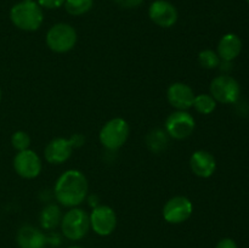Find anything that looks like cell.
I'll return each mask as SVG.
<instances>
[{"instance_id":"cell-29","label":"cell","mask_w":249,"mask_h":248,"mask_svg":"<svg viewBox=\"0 0 249 248\" xmlns=\"http://www.w3.org/2000/svg\"><path fill=\"white\" fill-rule=\"evenodd\" d=\"M247 2H248V4H249V0H247Z\"/></svg>"},{"instance_id":"cell-2","label":"cell","mask_w":249,"mask_h":248,"mask_svg":"<svg viewBox=\"0 0 249 248\" xmlns=\"http://www.w3.org/2000/svg\"><path fill=\"white\" fill-rule=\"evenodd\" d=\"M10 19L21 31L34 32L43 24L44 12L36 1H21L11 7Z\"/></svg>"},{"instance_id":"cell-10","label":"cell","mask_w":249,"mask_h":248,"mask_svg":"<svg viewBox=\"0 0 249 248\" xmlns=\"http://www.w3.org/2000/svg\"><path fill=\"white\" fill-rule=\"evenodd\" d=\"M41 159L33 150L17 152L14 158V169L23 179H36L41 172Z\"/></svg>"},{"instance_id":"cell-20","label":"cell","mask_w":249,"mask_h":248,"mask_svg":"<svg viewBox=\"0 0 249 248\" xmlns=\"http://www.w3.org/2000/svg\"><path fill=\"white\" fill-rule=\"evenodd\" d=\"M94 0H66V11L72 16H82L92 9Z\"/></svg>"},{"instance_id":"cell-27","label":"cell","mask_w":249,"mask_h":248,"mask_svg":"<svg viewBox=\"0 0 249 248\" xmlns=\"http://www.w3.org/2000/svg\"><path fill=\"white\" fill-rule=\"evenodd\" d=\"M22 1H34V0H22Z\"/></svg>"},{"instance_id":"cell-4","label":"cell","mask_w":249,"mask_h":248,"mask_svg":"<svg viewBox=\"0 0 249 248\" xmlns=\"http://www.w3.org/2000/svg\"><path fill=\"white\" fill-rule=\"evenodd\" d=\"M130 134V128L125 119L121 117L109 119L100 130L99 139L105 148L111 151L119 150L126 142Z\"/></svg>"},{"instance_id":"cell-15","label":"cell","mask_w":249,"mask_h":248,"mask_svg":"<svg viewBox=\"0 0 249 248\" xmlns=\"http://www.w3.org/2000/svg\"><path fill=\"white\" fill-rule=\"evenodd\" d=\"M16 242L19 248H45L48 237L33 225H23L17 231Z\"/></svg>"},{"instance_id":"cell-1","label":"cell","mask_w":249,"mask_h":248,"mask_svg":"<svg viewBox=\"0 0 249 248\" xmlns=\"http://www.w3.org/2000/svg\"><path fill=\"white\" fill-rule=\"evenodd\" d=\"M89 184L84 173L77 169L63 172L56 180L53 187L55 198L61 206L74 208L87 199Z\"/></svg>"},{"instance_id":"cell-13","label":"cell","mask_w":249,"mask_h":248,"mask_svg":"<svg viewBox=\"0 0 249 248\" xmlns=\"http://www.w3.org/2000/svg\"><path fill=\"white\" fill-rule=\"evenodd\" d=\"M195 92L190 85L177 82L169 85L167 90V99L170 106L177 111H187L194 105Z\"/></svg>"},{"instance_id":"cell-21","label":"cell","mask_w":249,"mask_h":248,"mask_svg":"<svg viewBox=\"0 0 249 248\" xmlns=\"http://www.w3.org/2000/svg\"><path fill=\"white\" fill-rule=\"evenodd\" d=\"M198 63L206 70H214L220 65V57L215 51L207 49L198 53Z\"/></svg>"},{"instance_id":"cell-14","label":"cell","mask_w":249,"mask_h":248,"mask_svg":"<svg viewBox=\"0 0 249 248\" xmlns=\"http://www.w3.org/2000/svg\"><path fill=\"white\" fill-rule=\"evenodd\" d=\"M190 168L196 177L207 179V177H211L215 172L216 160L208 151H195L190 157Z\"/></svg>"},{"instance_id":"cell-16","label":"cell","mask_w":249,"mask_h":248,"mask_svg":"<svg viewBox=\"0 0 249 248\" xmlns=\"http://www.w3.org/2000/svg\"><path fill=\"white\" fill-rule=\"evenodd\" d=\"M241 50H242V41L238 38V35L228 33L219 40L216 53L219 55L220 60L225 61V62H231L240 55Z\"/></svg>"},{"instance_id":"cell-9","label":"cell","mask_w":249,"mask_h":248,"mask_svg":"<svg viewBox=\"0 0 249 248\" xmlns=\"http://www.w3.org/2000/svg\"><path fill=\"white\" fill-rule=\"evenodd\" d=\"M90 228L99 236H108L117 228V214L109 206L100 204L94 207L89 215Z\"/></svg>"},{"instance_id":"cell-25","label":"cell","mask_w":249,"mask_h":248,"mask_svg":"<svg viewBox=\"0 0 249 248\" xmlns=\"http://www.w3.org/2000/svg\"><path fill=\"white\" fill-rule=\"evenodd\" d=\"M215 248H237V245L232 238H223L216 243Z\"/></svg>"},{"instance_id":"cell-26","label":"cell","mask_w":249,"mask_h":248,"mask_svg":"<svg viewBox=\"0 0 249 248\" xmlns=\"http://www.w3.org/2000/svg\"><path fill=\"white\" fill-rule=\"evenodd\" d=\"M68 248H83V247H80V246H71V247Z\"/></svg>"},{"instance_id":"cell-6","label":"cell","mask_w":249,"mask_h":248,"mask_svg":"<svg viewBox=\"0 0 249 248\" xmlns=\"http://www.w3.org/2000/svg\"><path fill=\"white\" fill-rule=\"evenodd\" d=\"M196 121L187 111H175L165 119L164 130L170 138L175 140H184L189 138L195 130Z\"/></svg>"},{"instance_id":"cell-28","label":"cell","mask_w":249,"mask_h":248,"mask_svg":"<svg viewBox=\"0 0 249 248\" xmlns=\"http://www.w3.org/2000/svg\"><path fill=\"white\" fill-rule=\"evenodd\" d=\"M0 101H1V89H0Z\"/></svg>"},{"instance_id":"cell-7","label":"cell","mask_w":249,"mask_h":248,"mask_svg":"<svg viewBox=\"0 0 249 248\" xmlns=\"http://www.w3.org/2000/svg\"><path fill=\"white\" fill-rule=\"evenodd\" d=\"M211 95L216 102L220 104H233L240 97V84L235 78L230 75H219L211 83Z\"/></svg>"},{"instance_id":"cell-18","label":"cell","mask_w":249,"mask_h":248,"mask_svg":"<svg viewBox=\"0 0 249 248\" xmlns=\"http://www.w3.org/2000/svg\"><path fill=\"white\" fill-rule=\"evenodd\" d=\"M168 138H169V135L167 134V131L163 130V129H155L147 135L146 142H147L148 148L152 152L160 153V151L167 147Z\"/></svg>"},{"instance_id":"cell-17","label":"cell","mask_w":249,"mask_h":248,"mask_svg":"<svg viewBox=\"0 0 249 248\" xmlns=\"http://www.w3.org/2000/svg\"><path fill=\"white\" fill-rule=\"evenodd\" d=\"M62 219V212L61 208L55 203H49L41 209L40 215H39V221L40 226L44 230L53 231L61 224Z\"/></svg>"},{"instance_id":"cell-12","label":"cell","mask_w":249,"mask_h":248,"mask_svg":"<svg viewBox=\"0 0 249 248\" xmlns=\"http://www.w3.org/2000/svg\"><path fill=\"white\" fill-rule=\"evenodd\" d=\"M74 148L72 138H55L46 145L44 157L50 164H63L70 159Z\"/></svg>"},{"instance_id":"cell-22","label":"cell","mask_w":249,"mask_h":248,"mask_svg":"<svg viewBox=\"0 0 249 248\" xmlns=\"http://www.w3.org/2000/svg\"><path fill=\"white\" fill-rule=\"evenodd\" d=\"M11 143L12 147H14L17 152L28 150L29 146H31V138H29V135L26 131L17 130L12 134Z\"/></svg>"},{"instance_id":"cell-5","label":"cell","mask_w":249,"mask_h":248,"mask_svg":"<svg viewBox=\"0 0 249 248\" xmlns=\"http://www.w3.org/2000/svg\"><path fill=\"white\" fill-rule=\"evenodd\" d=\"M78 40L75 29L68 23H56L46 33V45L56 53H66L72 50Z\"/></svg>"},{"instance_id":"cell-11","label":"cell","mask_w":249,"mask_h":248,"mask_svg":"<svg viewBox=\"0 0 249 248\" xmlns=\"http://www.w3.org/2000/svg\"><path fill=\"white\" fill-rule=\"evenodd\" d=\"M148 16L151 21L162 28H170L178 21V10L167 0H156L150 5Z\"/></svg>"},{"instance_id":"cell-24","label":"cell","mask_w":249,"mask_h":248,"mask_svg":"<svg viewBox=\"0 0 249 248\" xmlns=\"http://www.w3.org/2000/svg\"><path fill=\"white\" fill-rule=\"evenodd\" d=\"M114 1L124 9H134V7L140 6L143 0H114Z\"/></svg>"},{"instance_id":"cell-19","label":"cell","mask_w":249,"mask_h":248,"mask_svg":"<svg viewBox=\"0 0 249 248\" xmlns=\"http://www.w3.org/2000/svg\"><path fill=\"white\" fill-rule=\"evenodd\" d=\"M192 107L201 114H211L216 108V101L211 94H199L195 96Z\"/></svg>"},{"instance_id":"cell-23","label":"cell","mask_w":249,"mask_h":248,"mask_svg":"<svg viewBox=\"0 0 249 248\" xmlns=\"http://www.w3.org/2000/svg\"><path fill=\"white\" fill-rule=\"evenodd\" d=\"M65 1L66 0H36L39 6L49 10L58 9V7L63 6V5H65Z\"/></svg>"},{"instance_id":"cell-8","label":"cell","mask_w":249,"mask_h":248,"mask_svg":"<svg viewBox=\"0 0 249 248\" xmlns=\"http://www.w3.org/2000/svg\"><path fill=\"white\" fill-rule=\"evenodd\" d=\"M194 213L191 199L185 196H174L163 206V218L169 224H181L189 220Z\"/></svg>"},{"instance_id":"cell-3","label":"cell","mask_w":249,"mask_h":248,"mask_svg":"<svg viewBox=\"0 0 249 248\" xmlns=\"http://www.w3.org/2000/svg\"><path fill=\"white\" fill-rule=\"evenodd\" d=\"M61 230L63 236L71 241H79L85 237L90 229L89 214L82 208H71L61 219Z\"/></svg>"}]
</instances>
